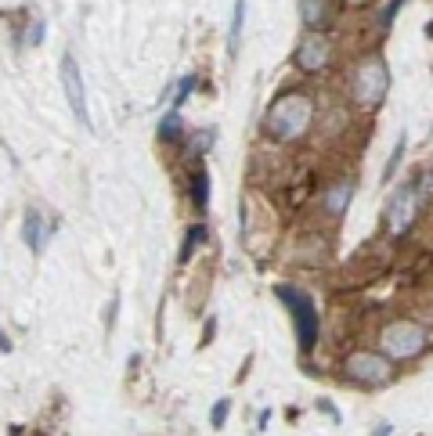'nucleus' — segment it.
Masks as SVG:
<instances>
[{
	"instance_id": "obj_13",
	"label": "nucleus",
	"mask_w": 433,
	"mask_h": 436,
	"mask_svg": "<svg viewBox=\"0 0 433 436\" xmlns=\"http://www.w3.org/2000/svg\"><path fill=\"white\" fill-rule=\"evenodd\" d=\"M192 206L199 213H206V206H209V174H206V166H199L192 174Z\"/></svg>"
},
{
	"instance_id": "obj_9",
	"label": "nucleus",
	"mask_w": 433,
	"mask_h": 436,
	"mask_svg": "<svg viewBox=\"0 0 433 436\" xmlns=\"http://www.w3.org/2000/svg\"><path fill=\"white\" fill-rule=\"evenodd\" d=\"M58 231V224L54 220H47V216L36 209V206H29L26 209V220H22V238H26V245H29V252H43L47 249V238Z\"/></svg>"
},
{
	"instance_id": "obj_22",
	"label": "nucleus",
	"mask_w": 433,
	"mask_h": 436,
	"mask_svg": "<svg viewBox=\"0 0 433 436\" xmlns=\"http://www.w3.org/2000/svg\"><path fill=\"white\" fill-rule=\"evenodd\" d=\"M318 408H321V411H325V415H329V418H333V422H340V415H336V408H333V404H329V400H318Z\"/></svg>"
},
{
	"instance_id": "obj_6",
	"label": "nucleus",
	"mask_w": 433,
	"mask_h": 436,
	"mask_svg": "<svg viewBox=\"0 0 433 436\" xmlns=\"http://www.w3.org/2000/svg\"><path fill=\"white\" fill-rule=\"evenodd\" d=\"M422 209V202H419V195H415V184L412 181H405L394 195H390V202H387V231L394 235V238H401L408 228H412V220H415V213Z\"/></svg>"
},
{
	"instance_id": "obj_20",
	"label": "nucleus",
	"mask_w": 433,
	"mask_h": 436,
	"mask_svg": "<svg viewBox=\"0 0 433 436\" xmlns=\"http://www.w3.org/2000/svg\"><path fill=\"white\" fill-rule=\"evenodd\" d=\"M401 4H405V0H390V4L383 8V15H379V26H383V29H390V26H394V15L401 11Z\"/></svg>"
},
{
	"instance_id": "obj_2",
	"label": "nucleus",
	"mask_w": 433,
	"mask_h": 436,
	"mask_svg": "<svg viewBox=\"0 0 433 436\" xmlns=\"http://www.w3.org/2000/svg\"><path fill=\"white\" fill-rule=\"evenodd\" d=\"M275 296H278V299L289 307V314H293L300 350L311 353L314 343H318V307H314V299H311L307 292H300L296 285H275Z\"/></svg>"
},
{
	"instance_id": "obj_17",
	"label": "nucleus",
	"mask_w": 433,
	"mask_h": 436,
	"mask_svg": "<svg viewBox=\"0 0 433 436\" xmlns=\"http://www.w3.org/2000/svg\"><path fill=\"white\" fill-rule=\"evenodd\" d=\"M228 411H231V397H221V400L213 404V411H209V425H213V429H224Z\"/></svg>"
},
{
	"instance_id": "obj_18",
	"label": "nucleus",
	"mask_w": 433,
	"mask_h": 436,
	"mask_svg": "<svg viewBox=\"0 0 433 436\" xmlns=\"http://www.w3.org/2000/svg\"><path fill=\"white\" fill-rule=\"evenodd\" d=\"M192 90H195V76H184V80L177 83V94H174V105H170L174 112H181V105L192 97Z\"/></svg>"
},
{
	"instance_id": "obj_1",
	"label": "nucleus",
	"mask_w": 433,
	"mask_h": 436,
	"mask_svg": "<svg viewBox=\"0 0 433 436\" xmlns=\"http://www.w3.org/2000/svg\"><path fill=\"white\" fill-rule=\"evenodd\" d=\"M311 119H314V101L307 94H286L267 108L264 130L275 141H300L311 130Z\"/></svg>"
},
{
	"instance_id": "obj_19",
	"label": "nucleus",
	"mask_w": 433,
	"mask_h": 436,
	"mask_svg": "<svg viewBox=\"0 0 433 436\" xmlns=\"http://www.w3.org/2000/svg\"><path fill=\"white\" fill-rule=\"evenodd\" d=\"M209 144H213V130L195 134V141L188 144V155H192V159H199V155H206V151H209Z\"/></svg>"
},
{
	"instance_id": "obj_24",
	"label": "nucleus",
	"mask_w": 433,
	"mask_h": 436,
	"mask_svg": "<svg viewBox=\"0 0 433 436\" xmlns=\"http://www.w3.org/2000/svg\"><path fill=\"white\" fill-rule=\"evenodd\" d=\"M0 353H11V339L4 332H0Z\"/></svg>"
},
{
	"instance_id": "obj_21",
	"label": "nucleus",
	"mask_w": 433,
	"mask_h": 436,
	"mask_svg": "<svg viewBox=\"0 0 433 436\" xmlns=\"http://www.w3.org/2000/svg\"><path fill=\"white\" fill-rule=\"evenodd\" d=\"M43 29H47V26L36 18V22L26 29V43H29V47H40V43H43Z\"/></svg>"
},
{
	"instance_id": "obj_14",
	"label": "nucleus",
	"mask_w": 433,
	"mask_h": 436,
	"mask_svg": "<svg viewBox=\"0 0 433 436\" xmlns=\"http://www.w3.org/2000/svg\"><path fill=\"white\" fill-rule=\"evenodd\" d=\"M206 242V224H192L188 228V235H184V242H181V252H177V263H188L192 256H195V249Z\"/></svg>"
},
{
	"instance_id": "obj_3",
	"label": "nucleus",
	"mask_w": 433,
	"mask_h": 436,
	"mask_svg": "<svg viewBox=\"0 0 433 436\" xmlns=\"http://www.w3.org/2000/svg\"><path fill=\"white\" fill-rule=\"evenodd\" d=\"M426 343H429V336L415 321H394L383 329V336H379L383 357H390V361H415L426 350Z\"/></svg>"
},
{
	"instance_id": "obj_15",
	"label": "nucleus",
	"mask_w": 433,
	"mask_h": 436,
	"mask_svg": "<svg viewBox=\"0 0 433 436\" xmlns=\"http://www.w3.org/2000/svg\"><path fill=\"white\" fill-rule=\"evenodd\" d=\"M177 137H181V112L170 108V112L159 119V141H177Z\"/></svg>"
},
{
	"instance_id": "obj_4",
	"label": "nucleus",
	"mask_w": 433,
	"mask_h": 436,
	"mask_svg": "<svg viewBox=\"0 0 433 436\" xmlns=\"http://www.w3.org/2000/svg\"><path fill=\"white\" fill-rule=\"evenodd\" d=\"M390 90V69L383 58H365L358 69H354V101L361 108H375L383 105Z\"/></svg>"
},
{
	"instance_id": "obj_7",
	"label": "nucleus",
	"mask_w": 433,
	"mask_h": 436,
	"mask_svg": "<svg viewBox=\"0 0 433 436\" xmlns=\"http://www.w3.org/2000/svg\"><path fill=\"white\" fill-rule=\"evenodd\" d=\"M58 73H62V90H66V97H69V108H73L76 123L90 130L87 90H83V76H80V65H76V58H73V54H62V65H58Z\"/></svg>"
},
{
	"instance_id": "obj_5",
	"label": "nucleus",
	"mask_w": 433,
	"mask_h": 436,
	"mask_svg": "<svg viewBox=\"0 0 433 436\" xmlns=\"http://www.w3.org/2000/svg\"><path fill=\"white\" fill-rule=\"evenodd\" d=\"M343 375L358 386H387L394 378V364L383 353H372V350H358L343 361Z\"/></svg>"
},
{
	"instance_id": "obj_23",
	"label": "nucleus",
	"mask_w": 433,
	"mask_h": 436,
	"mask_svg": "<svg viewBox=\"0 0 433 436\" xmlns=\"http://www.w3.org/2000/svg\"><path fill=\"white\" fill-rule=\"evenodd\" d=\"M213 332H216V317H209V321H206V336H202V346L213 339Z\"/></svg>"
},
{
	"instance_id": "obj_11",
	"label": "nucleus",
	"mask_w": 433,
	"mask_h": 436,
	"mask_svg": "<svg viewBox=\"0 0 433 436\" xmlns=\"http://www.w3.org/2000/svg\"><path fill=\"white\" fill-rule=\"evenodd\" d=\"M350 198H354V181H336L329 191L321 195V206H325V213H329V216H343L347 206H350Z\"/></svg>"
},
{
	"instance_id": "obj_10",
	"label": "nucleus",
	"mask_w": 433,
	"mask_h": 436,
	"mask_svg": "<svg viewBox=\"0 0 433 436\" xmlns=\"http://www.w3.org/2000/svg\"><path fill=\"white\" fill-rule=\"evenodd\" d=\"M300 22L311 33H321L325 26L333 22V4H329V0H300Z\"/></svg>"
},
{
	"instance_id": "obj_25",
	"label": "nucleus",
	"mask_w": 433,
	"mask_h": 436,
	"mask_svg": "<svg viewBox=\"0 0 433 436\" xmlns=\"http://www.w3.org/2000/svg\"><path fill=\"white\" fill-rule=\"evenodd\" d=\"M267 418H271V411H260V418H256V429H267Z\"/></svg>"
},
{
	"instance_id": "obj_16",
	"label": "nucleus",
	"mask_w": 433,
	"mask_h": 436,
	"mask_svg": "<svg viewBox=\"0 0 433 436\" xmlns=\"http://www.w3.org/2000/svg\"><path fill=\"white\" fill-rule=\"evenodd\" d=\"M405 148H408V141H405V134H401L397 144H394V151H390V159H387V166H383V181H394V174H397V166H401V159H405Z\"/></svg>"
},
{
	"instance_id": "obj_8",
	"label": "nucleus",
	"mask_w": 433,
	"mask_h": 436,
	"mask_svg": "<svg viewBox=\"0 0 433 436\" xmlns=\"http://www.w3.org/2000/svg\"><path fill=\"white\" fill-rule=\"evenodd\" d=\"M329 58H333V43H329L325 33H307L300 40L296 54H293L296 69H303V73H321L325 65H329Z\"/></svg>"
},
{
	"instance_id": "obj_12",
	"label": "nucleus",
	"mask_w": 433,
	"mask_h": 436,
	"mask_svg": "<svg viewBox=\"0 0 433 436\" xmlns=\"http://www.w3.org/2000/svg\"><path fill=\"white\" fill-rule=\"evenodd\" d=\"M242 26H246V0H235L231 8V26H228V54L235 58L242 47Z\"/></svg>"
}]
</instances>
